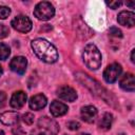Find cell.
<instances>
[{
  "mask_svg": "<svg viewBox=\"0 0 135 135\" xmlns=\"http://www.w3.org/2000/svg\"><path fill=\"white\" fill-rule=\"evenodd\" d=\"M127 5H129V6H131V7H134V6H135V3H134V2H127Z\"/></svg>",
  "mask_w": 135,
  "mask_h": 135,
  "instance_id": "27",
  "label": "cell"
},
{
  "mask_svg": "<svg viewBox=\"0 0 135 135\" xmlns=\"http://www.w3.org/2000/svg\"><path fill=\"white\" fill-rule=\"evenodd\" d=\"M46 97L43 94H37L30 99V108L33 110H40L46 105Z\"/></svg>",
  "mask_w": 135,
  "mask_h": 135,
  "instance_id": "16",
  "label": "cell"
},
{
  "mask_svg": "<svg viewBox=\"0 0 135 135\" xmlns=\"http://www.w3.org/2000/svg\"><path fill=\"white\" fill-rule=\"evenodd\" d=\"M34 118L35 117H34V115L32 113H25L23 115V122L25 124H27V126H31L34 122Z\"/></svg>",
  "mask_w": 135,
  "mask_h": 135,
  "instance_id": "20",
  "label": "cell"
},
{
  "mask_svg": "<svg viewBox=\"0 0 135 135\" xmlns=\"http://www.w3.org/2000/svg\"><path fill=\"white\" fill-rule=\"evenodd\" d=\"M26 101V94L22 91H18V92H15L12 97H11V107L14 108V109H20L24 105Z\"/></svg>",
  "mask_w": 135,
  "mask_h": 135,
  "instance_id": "13",
  "label": "cell"
},
{
  "mask_svg": "<svg viewBox=\"0 0 135 135\" xmlns=\"http://www.w3.org/2000/svg\"><path fill=\"white\" fill-rule=\"evenodd\" d=\"M76 78L78 79V81H80L83 85H85L93 94L97 95L98 97L102 98L107 103L111 104V105H114V102H116L115 98L103 88L101 86V84L99 82H97L96 80L92 79L91 77H89V75L84 74V73H77L76 74Z\"/></svg>",
  "mask_w": 135,
  "mask_h": 135,
  "instance_id": "2",
  "label": "cell"
},
{
  "mask_svg": "<svg viewBox=\"0 0 135 135\" xmlns=\"http://www.w3.org/2000/svg\"><path fill=\"white\" fill-rule=\"evenodd\" d=\"M6 104V94L4 92H0V109Z\"/></svg>",
  "mask_w": 135,
  "mask_h": 135,
  "instance_id": "24",
  "label": "cell"
},
{
  "mask_svg": "<svg viewBox=\"0 0 135 135\" xmlns=\"http://www.w3.org/2000/svg\"><path fill=\"white\" fill-rule=\"evenodd\" d=\"M9 34V30L5 24H0V39L5 38Z\"/></svg>",
  "mask_w": 135,
  "mask_h": 135,
  "instance_id": "22",
  "label": "cell"
},
{
  "mask_svg": "<svg viewBox=\"0 0 135 135\" xmlns=\"http://www.w3.org/2000/svg\"><path fill=\"white\" fill-rule=\"evenodd\" d=\"M113 122V116L110 113H104L99 121V128L102 130H109Z\"/></svg>",
  "mask_w": 135,
  "mask_h": 135,
  "instance_id": "17",
  "label": "cell"
},
{
  "mask_svg": "<svg viewBox=\"0 0 135 135\" xmlns=\"http://www.w3.org/2000/svg\"><path fill=\"white\" fill-rule=\"evenodd\" d=\"M2 72H3V71H2V66H1V65H0V76H1V75H2Z\"/></svg>",
  "mask_w": 135,
  "mask_h": 135,
  "instance_id": "29",
  "label": "cell"
},
{
  "mask_svg": "<svg viewBox=\"0 0 135 135\" xmlns=\"http://www.w3.org/2000/svg\"><path fill=\"white\" fill-rule=\"evenodd\" d=\"M57 95H58V97L60 99L65 100V101H71V102L74 101V100H76V98H77L76 91L73 88L69 86V85H62V86H60L57 90Z\"/></svg>",
  "mask_w": 135,
  "mask_h": 135,
  "instance_id": "9",
  "label": "cell"
},
{
  "mask_svg": "<svg viewBox=\"0 0 135 135\" xmlns=\"http://www.w3.org/2000/svg\"><path fill=\"white\" fill-rule=\"evenodd\" d=\"M134 54H135V50H132L131 52V61L134 63L135 62V59H134Z\"/></svg>",
  "mask_w": 135,
  "mask_h": 135,
  "instance_id": "26",
  "label": "cell"
},
{
  "mask_svg": "<svg viewBox=\"0 0 135 135\" xmlns=\"http://www.w3.org/2000/svg\"><path fill=\"white\" fill-rule=\"evenodd\" d=\"M34 15L37 19L39 20H49L54 17L55 15V8L54 6L47 2V1H42L39 2L34 9Z\"/></svg>",
  "mask_w": 135,
  "mask_h": 135,
  "instance_id": "5",
  "label": "cell"
},
{
  "mask_svg": "<svg viewBox=\"0 0 135 135\" xmlns=\"http://www.w3.org/2000/svg\"><path fill=\"white\" fill-rule=\"evenodd\" d=\"M34 53L39 59L46 63H54L58 59V52L56 47L45 39L37 38L31 43Z\"/></svg>",
  "mask_w": 135,
  "mask_h": 135,
  "instance_id": "1",
  "label": "cell"
},
{
  "mask_svg": "<svg viewBox=\"0 0 135 135\" xmlns=\"http://www.w3.org/2000/svg\"><path fill=\"white\" fill-rule=\"evenodd\" d=\"M11 24H12V26L16 31H18L20 33H27V32H30L32 30V25H33L31 19L27 16H23V15L15 17L12 20Z\"/></svg>",
  "mask_w": 135,
  "mask_h": 135,
  "instance_id": "6",
  "label": "cell"
},
{
  "mask_svg": "<svg viewBox=\"0 0 135 135\" xmlns=\"http://www.w3.org/2000/svg\"><path fill=\"white\" fill-rule=\"evenodd\" d=\"M117 21L120 25L132 27L135 23V14L133 12H128V11H122L118 14Z\"/></svg>",
  "mask_w": 135,
  "mask_h": 135,
  "instance_id": "10",
  "label": "cell"
},
{
  "mask_svg": "<svg viewBox=\"0 0 135 135\" xmlns=\"http://www.w3.org/2000/svg\"><path fill=\"white\" fill-rule=\"evenodd\" d=\"M110 35L113 36V37H115V38H121L122 37L121 31L118 27H115V26H113V27L110 28Z\"/></svg>",
  "mask_w": 135,
  "mask_h": 135,
  "instance_id": "21",
  "label": "cell"
},
{
  "mask_svg": "<svg viewBox=\"0 0 135 135\" xmlns=\"http://www.w3.org/2000/svg\"><path fill=\"white\" fill-rule=\"evenodd\" d=\"M121 72H122V68H121L120 64H118L116 62L111 63L104 70V72H103V78H104V80L107 82L113 83V82H115L118 79V77L120 76Z\"/></svg>",
  "mask_w": 135,
  "mask_h": 135,
  "instance_id": "7",
  "label": "cell"
},
{
  "mask_svg": "<svg viewBox=\"0 0 135 135\" xmlns=\"http://www.w3.org/2000/svg\"><path fill=\"white\" fill-rule=\"evenodd\" d=\"M120 88L124 91H129V92H133L135 90V79H134V75L131 73H127L122 76V78L120 79Z\"/></svg>",
  "mask_w": 135,
  "mask_h": 135,
  "instance_id": "14",
  "label": "cell"
},
{
  "mask_svg": "<svg viewBox=\"0 0 135 135\" xmlns=\"http://www.w3.org/2000/svg\"><path fill=\"white\" fill-rule=\"evenodd\" d=\"M19 119H20V115L17 112L9 111V112H4V113L0 114V121L6 126L17 124Z\"/></svg>",
  "mask_w": 135,
  "mask_h": 135,
  "instance_id": "12",
  "label": "cell"
},
{
  "mask_svg": "<svg viewBox=\"0 0 135 135\" xmlns=\"http://www.w3.org/2000/svg\"><path fill=\"white\" fill-rule=\"evenodd\" d=\"M0 135H5V133H4L2 130H0Z\"/></svg>",
  "mask_w": 135,
  "mask_h": 135,
  "instance_id": "28",
  "label": "cell"
},
{
  "mask_svg": "<svg viewBox=\"0 0 135 135\" xmlns=\"http://www.w3.org/2000/svg\"><path fill=\"white\" fill-rule=\"evenodd\" d=\"M80 115H81L82 120H84L88 123H93L97 117V110L93 105H86L81 109Z\"/></svg>",
  "mask_w": 135,
  "mask_h": 135,
  "instance_id": "11",
  "label": "cell"
},
{
  "mask_svg": "<svg viewBox=\"0 0 135 135\" xmlns=\"http://www.w3.org/2000/svg\"><path fill=\"white\" fill-rule=\"evenodd\" d=\"M79 135H90V134H88V133H81V134H79Z\"/></svg>",
  "mask_w": 135,
  "mask_h": 135,
  "instance_id": "30",
  "label": "cell"
},
{
  "mask_svg": "<svg viewBox=\"0 0 135 135\" xmlns=\"http://www.w3.org/2000/svg\"><path fill=\"white\" fill-rule=\"evenodd\" d=\"M59 131L57 122L46 116L39 118L37 127L32 131L31 135H56Z\"/></svg>",
  "mask_w": 135,
  "mask_h": 135,
  "instance_id": "4",
  "label": "cell"
},
{
  "mask_svg": "<svg viewBox=\"0 0 135 135\" xmlns=\"http://www.w3.org/2000/svg\"><path fill=\"white\" fill-rule=\"evenodd\" d=\"M68 110H69V108L66 104H64L60 101H57V100H54L50 105V111H51L52 115L55 117L64 115L68 112Z\"/></svg>",
  "mask_w": 135,
  "mask_h": 135,
  "instance_id": "15",
  "label": "cell"
},
{
  "mask_svg": "<svg viewBox=\"0 0 135 135\" xmlns=\"http://www.w3.org/2000/svg\"><path fill=\"white\" fill-rule=\"evenodd\" d=\"M79 127H80V124H79V122H77V121H70L69 123H68V128L70 129V130H72V131H75V130H78L79 129Z\"/></svg>",
  "mask_w": 135,
  "mask_h": 135,
  "instance_id": "23",
  "label": "cell"
},
{
  "mask_svg": "<svg viewBox=\"0 0 135 135\" xmlns=\"http://www.w3.org/2000/svg\"><path fill=\"white\" fill-rule=\"evenodd\" d=\"M26 65H27V60L25 57L23 56H17V57H14L9 63V68L13 72L19 74V75H22L24 74L25 70H26Z\"/></svg>",
  "mask_w": 135,
  "mask_h": 135,
  "instance_id": "8",
  "label": "cell"
},
{
  "mask_svg": "<svg viewBox=\"0 0 135 135\" xmlns=\"http://www.w3.org/2000/svg\"><path fill=\"white\" fill-rule=\"evenodd\" d=\"M82 59L84 64L91 70H97L101 65V54L95 44L90 43L85 45L82 53Z\"/></svg>",
  "mask_w": 135,
  "mask_h": 135,
  "instance_id": "3",
  "label": "cell"
},
{
  "mask_svg": "<svg viewBox=\"0 0 135 135\" xmlns=\"http://www.w3.org/2000/svg\"><path fill=\"white\" fill-rule=\"evenodd\" d=\"M107 4H108L111 8L115 9V8H117V7H119V6L121 5V1H110V2H107Z\"/></svg>",
  "mask_w": 135,
  "mask_h": 135,
  "instance_id": "25",
  "label": "cell"
},
{
  "mask_svg": "<svg viewBox=\"0 0 135 135\" xmlns=\"http://www.w3.org/2000/svg\"><path fill=\"white\" fill-rule=\"evenodd\" d=\"M11 14V9L7 6L0 5V19H6Z\"/></svg>",
  "mask_w": 135,
  "mask_h": 135,
  "instance_id": "19",
  "label": "cell"
},
{
  "mask_svg": "<svg viewBox=\"0 0 135 135\" xmlns=\"http://www.w3.org/2000/svg\"><path fill=\"white\" fill-rule=\"evenodd\" d=\"M11 54L9 46L3 42H0V60H5Z\"/></svg>",
  "mask_w": 135,
  "mask_h": 135,
  "instance_id": "18",
  "label": "cell"
}]
</instances>
